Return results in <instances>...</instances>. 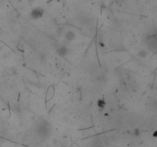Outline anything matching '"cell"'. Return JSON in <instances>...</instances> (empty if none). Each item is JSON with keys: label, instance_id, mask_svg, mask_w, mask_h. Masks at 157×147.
Segmentation results:
<instances>
[{"label": "cell", "instance_id": "cell-1", "mask_svg": "<svg viewBox=\"0 0 157 147\" xmlns=\"http://www.w3.org/2000/svg\"><path fill=\"white\" fill-rule=\"evenodd\" d=\"M45 11L41 7H36L35 8H33L32 10L31 11L29 15L31 18V19L33 20H38L40 18H41L44 15Z\"/></svg>", "mask_w": 157, "mask_h": 147}, {"label": "cell", "instance_id": "cell-5", "mask_svg": "<svg viewBox=\"0 0 157 147\" xmlns=\"http://www.w3.org/2000/svg\"><path fill=\"white\" fill-rule=\"evenodd\" d=\"M138 55L139 57H140L141 58H146L148 55V52L145 49H141L138 51Z\"/></svg>", "mask_w": 157, "mask_h": 147}, {"label": "cell", "instance_id": "cell-3", "mask_svg": "<svg viewBox=\"0 0 157 147\" xmlns=\"http://www.w3.org/2000/svg\"><path fill=\"white\" fill-rule=\"evenodd\" d=\"M65 38L67 41L70 42V41H74L76 38V34L74 31L72 30H68L67 31H65Z\"/></svg>", "mask_w": 157, "mask_h": 147}, {"label": "cell", "instance_id": "cell-2", "mask_svg": "<svg viewBox=\"0 0 157 147\" xmlns=\"http://www.w3.org/2000/svg\"><path fill=\"white\" fill-rule=\"evenodd\" d=\"M68 48L65 45H61L57 48V53L61 57H65L68 54Z\"/></svg>", "mask_w": 157, "mask_h": 147}, {"label": "cell", "instance_id": "cell-4", "mask_svg": "<svg viewBox=\"0 0 157 147\" xmlns=\"http://www.w3.org/2000/svg\"><path fill=\"white\" fill-rule=\"evenodd\" d=\"M106 101L104 100L103 99H99L97 101V107L99 108H101V109H103L104 107H106Z\"/></svg>", "mask_w": 157, "mask_h": 147}]
</instances>
